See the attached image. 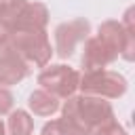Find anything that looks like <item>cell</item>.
<instances>
[{"mask_svg":"<svg viewBox=\"0 0 135 135\" xmlns=\"http://www.w3.org/2000/svg\"><path fill=\"white\" fill-rule=\"evenodd\" d=\"M59 110H61L63 118H68L72 124H76L86 135H91L97 127H101L110 120H116L114 118V108L108 99L93 97V95H82V93L68 97Z\"/></svg>","mask_w":135,"mask_h":135,"instance_id":"6da1fadb","label":"cell"},{"mask_svg":"<svg viewBox=\"0 0 135 135\" xmlns=\"http://www.w3.org/2000/svg\"><path fill=\"white\" fill-rule=\"evenodd\" d=\"M0 23L11 32H44L49 23V8L42 2L4 0L0 8Z\"/></svg>","mask_w":135,"mask_h":135,"instance_id":"7a4b0ae2","label":"cell"},{"mask_svg":"<svg viewBox=\"0 0 135 135\" xmlns=\"http://www.w3.org/2000/svg\"><path fill=\"white\" fill-rule=\"evenodd\" d=\"M8 49H13L27 65H34V68H46L53 57L46 30L44 32H15L11 34Z\"/></svg>","mask_w":135,"mask_h":135,"instance_id":"3957f363","label":"cell"},{"mask_svg":"<svg viewBox=\"0 0 135 135\" xmlns=\"http://www.w3.org/2000/svg\"><path fill=\"white\" fill-rule=\"evenodd\" d=\"M127 78L112 70H95L80 74L78 91L82 95H93L101 99H118L127 93Z\"/></svg>","mask_w":135,"mask_h":135,"instance_id":"277c9868","label":"cell"},{"mask_svg":"<svg viewBox=\"0 0 135 135\" xmlns=\"http://www.w3.org/2000/svg\"><path fill=\"white\" fill-rule=\"evenodd\" d=\"M78 80H80V74L70 68V65H63V63H57V65H49L44 68L40 74H38V84L42 91L51 93L53 97L57 99H68L72 95H76L78 91Z\"/></svg>","mask_w":135,"mask_h":135,"instance_id":"5b68a950","label":"cell"},{"mask_svg":"<svg viewBox=\"0 0 135 135\" xmlns=\"http://www.w3.org/2000/svg\"><path fill=\"white\" fill-rule=\"evenodd\" d=\"M91 34V23L86 19H72L65 23H59L55 27V53L61 59H68L76 53V49L89 38Z\"/></svg>","mask_w":135,"mask_h":135,"instance_id":"8992f818","label":"cell"},{"mask_svg":"<svg viewBox=\"0 0 135 135\" xmlns=\"http://www.w3.org/2000/svg\"><path fill=\"white\" fill-rule=\"evenodd\" d=\"M118 57H120L118 49L108 38H103L101 34H97V36H89L84 40L80 63H82L84 72H95V70H105Z\"/></svg>","mask_w":135,"mask_h":135,"instance_id":"52a82bcc","label":"cell"},{"mask_svg":"<svg viewBox=\"0 0 135 135\" xmlns=\"http://www.w3.org/2000/svg\"><path fill=\"white\" fill-rule=\"evenodd\" d=\"M27 74H30V65H27L13 49L6 46V49L0 53V86L19 84Z\"/></svg>","mask_w":135,"mask_h":135,"instance_id":"ba28073f","label":"cell"},{"mask_svg":"<svg viewBox=\"0 0 135 135\" xmlns=\"http://www.w3.org/2000/svg\"><path fill=\"white\" fill-rule=\"evenodd\" d=\"M27 108H30V112L36 114V116H53L61 105H59V99H57V97H53L51 93L38 89V91H34V93H30V97H27Z\"/></svg>","mask_w":135,"mask_h":135,"instance_id":"9c48e42d","label":"cell"},{"mask_svg":"<svg viewBox=\"0 0 135 135\" xmlns=\"http://www.w3.org/2000/svg\"><path fill=\"white\" fill-rule=\"evenodd\" d=\"M34 131V120L27 110H13L8 112L6 120V133L8 135H32Z\"/></svg>","mask_w":135,"mask_h":135,"instance_id":"30bf717a","label":"cell"},{"mask_svg":"<svg viewBox=\"0 0 135 135\" xmlns=\"http://www.w3.org/2000/svg\"><path fill=\"white\" fill-rule=\"evenodd\" d=\"M40 135H86V133H82L76 124H72L68 118L61 116V118H55V120L46 122L42 127Z\"/></svg>","mask_w":135,"mask_h":135,"instance_id":"8fae6325","label":"cell"},{"mask_svg":"<svg viewBox=\"0 0 135 135\" xmlns=\"http://www.w3.org/2000/svg\"><path fill=\"white\" fill-rule=\"evenodd\" d=\"M91 135H129V133H127V129H124L122 124H118L116 120H110V122L97 127Z\"/></svg>","mask_w":135,"mask_h":135,"instance_id":"7c38bea8","label":"cell"},{"mask_svg":"<svg viewBox=\"0 0 135 135\" xmlns=\"http://www.w3.org/2000/svg\"><path fill=\"white\" fill-rule=\"evenodd\" d=\"M13 105H15L13 93L8 91V86H0V116L13 112Z\"/></svg>","mask_w":135,"mask_h":135,"instance_id":"4fadbf2b","label":"cell"},{"mask_svg":"<svg viewBox=\"0 0 135 135\" xmlns=\"http://www.w3.org/2000/svg\"><path fill=\"white\" fill-rule=\"evenodd\" d=\"M8 40H11V32H8V30L0 23V53L8 46Z\"/></svg>","mask_w":135,"mask_h":135,"instance_id":"5bb4252c","label":"cell"},{"mask_svg":"<svg viewBox=\"0 0 135 135\" xmlns=\"http://www.w3.org/2000/svg\"><path fill=\"white\" fill-rule=\"evenodd\" d=\"M0 135H6V124H4L2 118H0Z\"/></svg>","mask_w":135,"mask_h":135,"instance_id":"9a60e30c","label":"cell"},{"mask_svg":"<svg viewBox=\"0 0 135 135\" xmlns=\"http://www.w3.org/2000/svg\"><path fill=\"white\" fill-rule=\"evenodd\" d=\"M2 4H4V0H0V8H2Z\"/></svg>","mask_w":135,"mask_h":135,"instance_id":"2e32d148","label":"cell"}]
</instances>
